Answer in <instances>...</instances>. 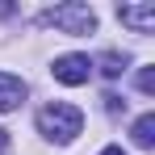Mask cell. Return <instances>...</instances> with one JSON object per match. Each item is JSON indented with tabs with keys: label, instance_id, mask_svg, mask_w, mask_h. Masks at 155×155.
Wrapping results in <instances>:
<instances>
[{
	"label": "cell",
	"instance_id": "6da1fadb",
	"mask_svg": "<svg viewBox=\"0 0 155 155\" xmlns=\"http://www.w3.org/2000/svg\"><path fill=\"white\" fill-rule=\"evenodd\" d=\"M38 130L51 143H71L80 130H84V113H80L76 105H67V101H54V105H46L38 113Z\"/></svg>",
	"mask_w": 155,
	"mask_h": 155
},
{
	"label": "cell",
	"instance_id": "7a4b0ae2",
	"mask_svg": "<svg viewBox=\"0 0 155 155\" xmlns=\"http://www.w3.org/2000/svg\"><path fill=\"white\" fill-rule=\"evenodd\" d=\"M42 21L54 25V29H63V34L84 38V34H92V29H97V13H92L88 4L71 0V4H54V8H46V17H42Z\"/></svg>",
	"mask_w": 155,
	"mask_h": 155
},
{
	"label": "cell",
	"instance_id": "3957f363",
	"mask_svg": "<svg viewBox=\"0 0 155 155\" xmlns=\"http://www.w3.org/2000/svg\"><path fill=\"white\" fill-rule=\"evenodd\" d=\"M51 76L59 80V84H67V88L88 84V76H92V59H88V54H59V59L51 63Z\"/></svg>",
	"mask_w": 155,
	"mask_h": 155
},
{
	"label": "cell",
	"instance_id": "277c9868",
	"mask_svg": "<svg viewBox=\"0 0 155 155\" xmlns=\"http://www.w3.org/2000/svg\"><path fill=\"white\" fill-rule=\"evenodd\" d=\"M117 17H122V25H130L134 34H151L155 29V4H122Z\"/></svg>",
	"mask_w": 155,
	"mask_h": 155
},
{
	"label": "cell",
	"instance_id": "5b68a950",
	"mask_svg": "<svg viewBox=\"0 0 155 155\" xmlns=\"http://www.w3.org/2000/svg\"><path fill=\"white\" fill-rule=\"evenodd\" d=\"M25 80L21 76H13V71H0V113H13L17 105L25 101Z\"/></svg>",
	"mask_w": 155,
	"mask_h": 155
},
{
	"label": "cell",
	"instance_id": "8992f818",
	"mask_svg": "<svg viewBox=\"0 0 155 155\" xmlns=\"http://www.w3.org/2000/svg\"><path fill=\"white\" fill-rule=\"evenodd\" d=\"M130 134H134V143H138L143 151H151V147H155V113H143Z\"/></svg>",
	"mask_w": 155,
	"mask_h": 155
},
{
	"label": "cell",
	"instance_id": "52a82bcc",
	"mask_svg": "<svg viewBox=\"0 0 155 155\" xmlns=\"http://www.w3.org/2000/svg\"><path fill=\"white\" fill-rule=\"evenodd\" d=\"M101 71H105L109 80H113V76H122V71H126V54H117V51H105V54H101Z\"/></svg>",
	"mask_w": 155,
	"mask_h": 155
},
{
	"label": "cell",
	"instance_id": "ba28073f",
	"mask_svg": "<svg viewBox=\"0 0 155 155\" xmlns=\"http://www.w3.org/2000/svg\"><path fill=\"white\" fill-rule=\"evenodd\" d=\"M138 88L143 92H155V67H143L138 71Z\"/></svg>",
	"mask_w": 155,
	"mask_h": 155
},
{
	"label": "cell",
	"instance_id": "9c48e42d",
	"mask_svg": "<svg viewBox=\"0 0 155 155\" xmlns=\"http://www.w3.org/2000/svg\"><path fill=\"white\" fill-rule=\"evenodd\" d=\"M8 147H13V138H8V130H0V155L8 151Z\"/></svg>",
	"mask_w": 155,
	"mask_h": 155
},
{
	"label": "cell",
	"instance_id": "30bf717a",
	"mask_svg": "<svg viewBox=\"0 0 155 155\" xmlns=\"http://www.w3.org/2000/svg\"><path fill=\"white\" fill-rule=\"evenodd\" d=\"M101 155H126V151H122V147H105Z\"/></svg>",
	"mask_w": 155,
	"mask_h": 155
},
{
	"label": "cell",
	"instance_id": "8fae6325",
	"mask_svg": "<svg viewBox=\"0 0 155 155\" xmlns=\"http://www.w3.org/2000/svg\"><path fill=\"white\" fill-rule=\"evenodd\" d=\"M8 13H13V4H0V17H8Z\"/></svg>",
	"mask_w": 155,
	"mask_h": 155
}]
</instances>
